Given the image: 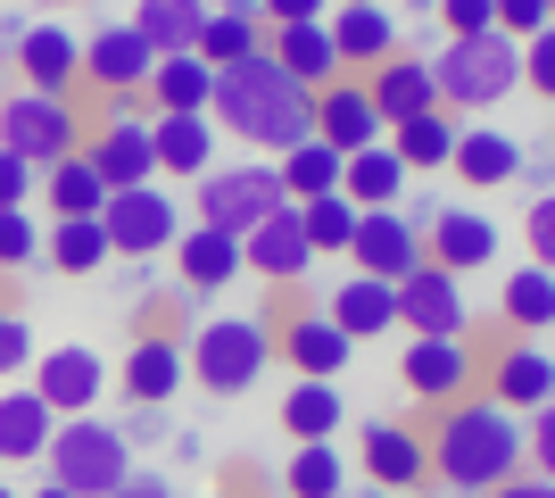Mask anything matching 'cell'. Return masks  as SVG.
<instances>
[{"instance_id": "cb8c5ba5", "label": "cell", "mask_w": 555, "mask_h": 498, "mask_svg": "<svg viewBox=\"0 0 555 498\" xmlns=\"http://www.w3.org/2000/svg\"><path fill=\"white\" fill-rule=\"evenodd\" d=\"M75 75H83V34L75 25H25V42H17V84L25 92H67Z\"/></svg>"}, {"instance_id": "4fadbf2b", "label": "cell", "mask_w": 555, "mask_h": 498, "mask_svg": "<svg viewBox=\"0 0 555 498\" xmlns=\"http://www.w3.org/2000/svg\"><path fill=\"white\" fill-rule=\"evenodd\" d=\"M191 382V349L183 332H141L133 349H125V366H116V391H125V407H175Z\"/></svg>"}, {"instance_id": "6f0895ef", "label": "cell", "mask_w": 555, "mask_h": 498, "mask_svg": "<svg viewBox=\"0 0 555 498\" xmlns=\"http://www.w3.org/2000/svg\"><path fill=\"white\" fill-rule=\"evenodd\" d=\"M332 9H382V0H332Z\"/></svg>"}, {"instance_id": "ba28073f", "label": "cell", "mask_w": 555, "mask_h": 498, "mask_svg": "<svg viewBox=\"0 0 555 498\" xmlns=\"http://www.w3.org/2000/svg\"><path fill=\"white\" fill-rule=\"evenodd\" d=\"M398 332L406 341H473V299H464V274L423 258L406 283H398Z\"/></svg>"}, {"instance_id": "7a4b0ae2", "label": "cell", "mask_w": 555, "mask_h": 498, "mask_svg": "<svg viewBox=\"0 0 555 498\" xmlns=\"http://www.w3.org/2000/svg\"><path fill=\"white\" fill-rule=\"evenodd\" d=\"M514 474H531V440H522L514 407H498L489 391L440 407V424H431V482L440 490L489 498V490H506Z\"/></svg>"}, {"instance_id": "91938a15", "label": "cell", "mask_w": 555, "mask_h": 498, "mask_svg": "<svg viewBox=\"0 0 555 498\" xmlns=\"http://www.w3.org/2000/svg\"><path fill=\"white\" fill-rule=\"evenodd\" d=\"M0 498H25V490H9V482H0Z\"/></svg>"}, {"instance_id": "f5cc1de1", "label": "cell", "mask_w": 555, "mask_h": 498, "mask_svg": "<svg viewBox=\"0 0 555 498\" xmlns=\"http://www.w3.org/2000/svg\"><path fill=\"white\" fill-rule=\"evenodd\" d=\"M108 498H175V482H166V474H133L125 490H108Z\"/></svg>"}, {"instance_id": "6da1fadb", "label": "cell", "mask_w": 555, "mask_h": 498, "mask_svg": "<svg viewBox=\"0 0 555 498\" xmlns=\"http://www.w3.org/2000/svg\"><path fill=\"white\" fill-rule=\"evenodd\" d=\"M208 117H216V133L249 142L257 158H291L299 142H315V92L282 67L274 50H249L241 67H216Z\"/></svg>"}, {"instance_id": "7402d4cb", "label": "cell", "mask_w": 555, "mask_h": 498, "mask_svg": "<svg viewBox=\"0 0 555 498\" xmlns=\"http://www.w3.org/2000/svg\"><path fill=\"white\" fill-rule=\"evenodd\" d=\"M373 92V108H382V125H415V117H431L440 108V75H431V59H415V50H398L390 67H373V75H357Z\"/></svg>"}, {"instance_id": "30bf717a", "label": "cell", "mask_w": 555, "mask_h": 498, "mask_svg": "<svg viewBox=\"0 0 555 498\" xmlns=\"http://www.w3.org/2000/svg\"><path fill=\"white\" fill-rule=\"evenodd\" d=\"M83 158L100 166V183H108V191L158 183V150H150V117H141V100H108V125L83 142Z\"/></svg>"}, {"instance_id": "681fc988", "label": "cell", "mask_w": 555, "mask_h": 498, "mask_svg": "<svg viewBox=\"0 0 555 498\" xmlns=\"http://www.w3.org/2000/svg\"><path fill=\"white\" fill-rule=\"evenodd\" d=\"M34 191H42V175H34V166H25L17 150H0V208H25Z\"/></svg>"}, {"instance_id": "8d00e7d4", "label": "cell", "mask_w": 555, "mask_h": 498, "mask_svg": "<svg viewBox=\"0 0 555 498\" xmlns=\"http://www.w3.org/2000/svg\"><path fill=\"white\" fill-rule=\"evenodd\" d=\"M42 200H50V225H59V216H100L108 208V183H100V166L75 150V158L42 166Z\"/></svg>"}, {"instance_id": "f1b7e54d", "label": "cell", "mask_w": 555, "mask_h": 498, "mask_svg": "<svg viewBox=\"0 0 555 498\" xmlns=\"http://www.w3.org/2000/svg\"><path fill=\"white\" fill-rule=\"evenodd\" d=\"M150 108L158 117H208V100H216V67L199 59V50H183V59H158V75H150Z\"/></svg>"}, {"instance_id": "52a82bcc", "label": "cell", "mask_w": 555, "mask_h": 498, "mask_svg": "<svg viewBox=\"0 0 555 498\" xmlns=\"http://www.w3.org/2000/svg\"><path fill=\"white\" fill-rule=\"evenodd\" d=\"M199 225H216V233H232V241H249L266 216L291 200L282 191V175H274V158H241V166H208L199 175Z\"/></svg>"}, {"instance_id": "3957f363", "label": "cell", "mask_w": 555, "mask_h": 498, "mask_svg": "<svg viewBox=\"0 0 555 498\" xmlns=\"http://www.w3.org/2000/svg\"><path fill=\"white\" fill-rule=\"evenodd\" d=\"M431 75H440V108L448 117L498 108V100L522 92V42H514V34H464V42L431 50Z\"/></svg>"}, {"instance_id": "44dd1931", "label": "cell", "mask_w": 555, "mask_h": 498, "mask_svg": "<svg viewBox=\"0 0 555 498\" xmlns=\"http://www.w3.org/2000/svg\"><path fill=\"white\" fill-rule=\"evenodd\" d=\"M241 266H249L257 283H299L307 266H315V241H307V225H299V200H282V208L241 241Z\"/></svg>"}, {"instance_id": "db71d44e", "label": "cell", "mask_w": 555, "mask_h": 498, "mask_svg": "<svg viewBox=\"0 0 555 498\" xmlns=\"http://www.w3.org/2000/svg\"><path fill=\"white\" fill-rule=\"evenodd\" d=\"M489 498H555V482H539V474H514L506 490H489Z\"/></svg>"}, {"instance_id": "e0dca14e", "label": "cell", "mask_w": 555, "mask_h": 498, "mask_svg": "<svg viewBox=\"0 0 555 498\" xmlns=\"http://www.w3.org/2000/svg\"><path fill=\"white\" fill-rule=\"evenodd\" d=\"M274 357L299 382H340V366L357 357V341H348L324 308H299V316H282V324H274Z\"/></svg>"}, {"instance_id": "7c38bea8", "label": "cell", "mask_w": 555, "mask_h": 498, "mask_svg": "<svg viewBox=\"0 0 555 498\" xmlns=\"http://www.w3.org/2000/svg\"><path fill=\"white\" fill-rule=\"evenodd\" d=\"M150 75H158V50L141 42L133 17L83 34V84H100L108 100H141V92H150Z\"/></svg>"}, {"instance_id": "7bdbcfd3", "label": "cell", "mask_w": 555, "mask_h": 498, "mask_svg": "<svg viewBox=\"0 0 555 498\" xmlns=\"http://www.w3.org/2000/svg\"><path fill=\"white\" fill-rule=\"evenodd\" d=\"M34 324H25L17 308H0V382H17V374H34Z\"/></svg>"}, {"instance_id": "f6af8a7d", "label": "cell", "mask_w": 555, "mask_h": 498, "mask_svg": "<svg viewBox=\"0 0 555 498\" xmlns=\"http://www.w3.org/2000/svg\"><path fill=\"white\" fill-rule=\"evenodd\" d=\"M547 25H555V0H498V34H514V42H531Z\"/></svg>"}, {"instance_id": "f907efd6", "label": "cell", "mask_w": 555, "mask_h": 498, "mask_svg": "<svg viewBox=\"0 0 555 498\" xmlns=\"http://www.w3.org/2000/svg\"><path fill=\"white\" fill-rule=\"evenodd\" d=\"M522 440H531V474H539V482H555V399L531 416V432H522Z\"/></svg>"}, {"instance_id": "b9f144b4", "label": "cell", "mask_w": 555, "mask_h": 498, "mask_svg": "<svg viewBox=\"0 0 555 498\" xmlns=\"http://www.w3.org/2000/svg\"><path fill=\"white\" fill-rule=\"evenodd\" d=\"M34 258H42V225H34V208H0V274H25Z\"/></svg>"}, {"instance_id": "ab89813d", "label": "cell", "mask_w": 555, "mask_h": 498, "mask_svg": "<svg viewBox=\"0 0 555 498\" xmlns=\"http://www.w3.org/2000/svg\"><path fill=\"white\" fill-rule=\"evenodd\" d=\"M357 200H348V191H324V200H299V225H307V241H315V258H348V241H357Z\"/></svg>"}, {"instance_id": "5bb4252c", "label": "cell", "mask_w": 555, "mask_h": 498, "mask_svg": "<svg viewBox=\"0 0 555 498\" xmlns=\"http://www.w3.org/2000/svg\"><path fill=\"white\" fill-rule=\"evenodd\" d=\"M498 241H506V225L489 208H440V216H423V258L448 266V274H481V266H498Z\"/></svg>"}, {"instance_id": "11a10c76", "label": "cell", "mask_w": 555, "mask_h": 498, "mask_svg": "<svg viewBox=\"0 0 555 498\" xmlns=\"http://www.w3.org/2000/svg\"><path fill=\"white\" fill-rule=\"evenodd\" d=\"M25 498H67V490H59V482H42V490H25Z\"/></svg>"}, {"instance_id": "9f6ffc18", "label": "cell", "mask_w": 555, "mask_h": 498, "mask_svg": "<svg viewBox=\"0 0 555 498\" xmlns=\"http://www.w3.org/2000/svg\"><path fill=\"white\" fill-rule=\"evenodd\" d=\"M42 9H92V0H42Z\"/></svg>"}, {"instance_id": "f35d334b", "label": "cell", "mask_w": 555, "mask_h": 498, "mask_svg": "<svg viewBox=\"0 0 555 498\" xmlns=\"http://www.w3.org/2000/svg\"><path fill=\"white\" fill-rule=\"evenodd\" d=\"M340 490H348L340 440H307V449H291V465H282V498H340Z\"/></svg>"}, {"instance_id": "d590c367", "label": "cell", "mask_w": 555, "mask_h": 498, "mask_svg": "<svg viewBox=\"0 0 555 498\" xmlns=\"http://www.w3.org/2000/svg\"><path fill=\"white\" fill-rule=\"evenodd\" d=\"M42 258L59 266V274H100L116 250H108V225H100V216H59V225H42Z\"/></svg>"}, {"instance_id": "8fae6325", "label": "cell", "mask_w": 555, "mask_h": 498, "mask_svg": "<svg viewBox=\"0 0 555 498\" xmlns=\"http://www.w3.org/2000/svg\"><path fill=\"white\" fill-rule=\"evenodd\" d=\"M34 391H42V407L67 424V416H92L100 399H108V357L100 349H83V341H59V349H42L34 357Z\"/></svg>"}, {"instance_id": "4dcf8cb0", "label": "cell", "mask_w": 555, "mask_h": 498, "mask_svg": "<svg viewBox=\"0 0 555 498\" xmlns=\"http://www.w3.org/2000/svg\"><path fill=\"white\" fill-rule=\"evenodd\" d=\"M498 316H506V332H522V341H547L555 332V274L522 258L506 274V291H498Z\"/></svg>"}, {"instance_id": "2e32d148", "label": "cell", "mask_w": 555, "mask_h": 498, "mask_svg": "<svg viewBox=\"0 0 555 498\" xmlns=\"http://www.w3.org/2000/svg\"><path fill=\"white\" fill-rule=\"evenodd\" d=\"M473 374H481L473 341H406V357H398V382H406V399H423V407L473 399Z\"/></svg>"}, {"instance_id": "94428289", "label": "cell", "mask_w": 555, "mask_h": 498, "mask_svg": "<svg viewBox=\"0 0 555 498\" xmlns=\"http://www.w3.org/2000/svg\"><path fill=\"white\" fill-rule=\"evenodd\" d=\"M208 9H216V0H208Z\"/></svg>"}, {"instance_id": "277c9868", "label": "cell", "mask_w": 555, "mask_h": 498, "mask_svg": "<svg viewBox=\"0 0 555 498\" xmlns=\"http://www.w3.org/2000/svg\"><path fill=\"white\" fill-rule=\"evenodd\" d=\"M183 349H191V382L208 399H241L274 366V324L266 316H208V324H191Z\"/></svg>"}, {"instance_id": "9a60e30c", "label": "cell", "mask_w": 555, "mask_h": 498, "mask_svg": "<svg viewBox=\"0 0 555 498\" xmlns=\"http://www.w3.org/2000/svg\"><path fill=\"white\" fill-rule=\"evenodd\" d=\"M348 258H357V274H373V283H406V274L423 266V225L406 208H365Z\"/></svg>"}, {"instance_id": "d4e9b609", "label": "cell", "mask_w": 555, "mask_h": 498, "mask_svg": "<svg viewBox=\"0 0 555 498\" xmlns=\"http://www.w3.org/2000/svg\"><path fill=\"white\" fill-rule=\"evenodd\" d=\"M332 50H340V75H373V67H390L398 59V17H390V0L382 9H332Z\"/></svg>"}, {"instance_id": "1f68e13d", "label": "cell", "mask_w": 555, "mask_h": 498, "mask_svg": "<svg viewBox=\"0 0 555 498\" xmlns=\"http://www.w3.org/2000/svg\"><path fill=\"white\" fill-rule=\"evenodd\" d=\"M340 424H348V399H340V382H291L282 391V432L291 440H340Z\"/></svg>"}, {"instance_id": "4316f807", "label": "cell", "mask_w": 555, "mask_h": 498, "mask_svg": "<svg viewBox=\"0 0 555 498\" xmlns=\"http://www.w3.org/2000/svg\"><path fill=\"white\" fill-rule=\"evenodd\" d=\"M324 316L348 332V341H382V332H398V283H373V274H348V283H332Z\"/></svg>"}, {"instance_id": "c3c4849f", "label": "cell", "mask_w": 555, "mask_h": 498, "mask_svg": "<svg viewBox=\"0 0 555 498\" xmlns=\"http://www.w3.org/2000/svg\"><path fill=\"white\" fill-rule=\"evenodd\" d=\"M257 17H266V34H282V25H324L332 0H257Z\"/></svg>"}, {"instance_id": "bcb514c9", "label": "cell", "mask_w": 555, "mask_h": 498, "mask_svg": "<svg viewBox=\"0 0 555 498\" xmlns=\"http://www.w3.org/2000/svg\"><path fill=\"white\" fill-rule=\"evenodd\" d=\"M522 241H531V266H547V274H555V191H539V200H531Z\"/></svg>"}, {"instance_id": "484cf974", "label": "cell", "mask_w": 555, "mask_h": 498, "mask_svg": "<svg viewBox=\"0 0 555 498\" xmlns=\"http://www.w3.org/2000/svg\"><path fill=\"white\" fill-rule=\"evenodd\" d=\"M216 117H158L150 108V150H158V175H175V183H199L216 166Z\"/></svg>"}, {"instance_id": "680465c9", "label": "cell", "mask_w": 555, "mask_h": 498, "mask_svg": "<svg viewBox=\"0 0 555 498\" xmlns=\"http://www.w3.org/2000/svg\"><path fill=\"white\" fill-rule=\"evenodd\" d=\"M199 498H241V490H199Z\"/></svg>"}, {"instance_id": "816d5d0a", "label": "cell", "mask_w": 555, "mask_h": 498, "mask_svg": "<svg viewBox=\"0 0 555 498\" xmlns=\"http://www.w3.org/2000/svg\"><path fill=\"white\" fill-rule=\"evenodd\" d=\"M158 432H166L158 407H125V440H158Z\"/></svg>"}, {"instance_id": "ffe728a7", "label": "cell", "mask_w": 555, "mask_h": 498, "mask_svg": "<svg viewBox=\"0 0 555 498\" xmlns=\"http://www.w3.org/2000/svg\"><path fill=\"white\" fill-rule=\"evenodd\" d=\"M489 399L514 407V416H539V407L555 399V349H547V341H522V332H514L506 349L489 357Z\"/></svg>"}, {"instance_id": "5b68a950", "label": "cell", "mask_w": 555, "mask_h": 498, "mask_svg": "<svg viewBox=\"0 0 555 498\" xmlns=\"http://www.w3.org/2000/svg\"><path fill=\"white\" fill-rule=\"evenodd\" d=\"M42 465H50V482H59L67 498H108V490H125V482H133V440H125V424L67 416Z\"/></svg>"}, {"instance_id": "7dc6e473", "label": "cell", "mask_w": 555, "mask_h": 498, "mask_svg": "<svg viewBox=\"0 0 555 498\" xmlns=\"http://www.w3.org/2000/svg\"><path fill=\"white\" fill-rule=\"evenodd\" d=\"M522 84H531L539 100H555V25L522 42Z\"/></svg>"}, {"instance_id": "74e56055", "label": "cell", "mask_w": 555, "mask_h": 498, "mask_svg": "<svg viewBox=\"0 0 555 498\" xmlns=\"http://www.w3.org/2000/svg\"><path fill=\"white\" fill-rule=\"evenodd\" d=\"M456 133H464V117L431 108V117L398 125V133H390V150L406 158V175H431V166H456Z\"/></svg>"}, {"instance_id": "ee69618b", "label": "cell", "mask_w": 555, "mask_h": 498, "mask_svg": "<svg viewBox=\"0 0 555 498\" xmlns=\"http://www.w3.org/2000/svg\"><path fill=\"white\" fill-rule=\"evenodd\" d=\"M431 17L448 25V42H464V34H498V0H431Z\"/></svg>"}, {"instance_id": "603a6c76", "label": "cell", "mask_w": 555, "mask_h": 498, "mask_svg": "<svg viewBox=\"0 0 555 498\" xmlns=\"http://www.w3.org/2000/svg\"><path fill=\"white\" fill-rule=\"evenodd\" d=\"M59 440V416L42 407L34 382H0V465H42Z\"/></svg>"}, {"instance_id": "d6a6232c", "label": "cell", "mask_w": 555, "mask_h": 498, "mask_svg": "<svg viewBox=\"0 0 555 498\" xmlns=\"http://www.w3.org/2000/svg\"><path fill=\"white\" fill-rule=\"evenodd\" d=\"M406 183H415V175H406V158H398L390 142L357 150V158L340 166V191L357 200V208H398V200H406Z\"/></svg>"}, {"instance_id": "ac0fdd59", "label": "cell", "mask_w": 555, "mask_h": 498, "mask_svg": "<svg viewBox=\"0 0 555 498\" xmlns=\"http://www.w3.org/2000/svg\"><path fill=\"white\" fill-rule=\"evenodd\" d=\"M373 490H431V432L423 424H365L357 440Z\"/></svg>"}, {"instance_id": "60d3db41", "label": "cell", "mask_w": 555, "mask_h": 498, "mask_svg": "<svg viewBox=\"0 0 555 498\" xmlns=\"http://www.w3.org/2000/svg\"><path fill=\"white\" fill-rule=\"evenodd\" d=\"M340 150H324V142H299L291 158H274V175H282V191L291 200H324V191H340Z\"/></svg>"}, {"instance_id": "836d02e7", "label": "cell", "mask_w": 555, "mask_h": 498, "mask_svg": "<svg viewBox=\"0 0 555 498\" xmlns=\"http://www.w3.org/2000/svg\"><path fill=\"white\" fill-rule=\"evenodd\" d=\"M266 50H274L282 67L299 75L307 92L340 84V50H332V25H282V34H266Z\"/></svg>"}, {"instance_id": "e575fe53", "label": "cell", "mask_w": 555, "mask_h": 498, "mask_svg": "<svg viewBox=\"0 0 555 498\" xmlns=\"http://www.w3.org/2000/svg\"><path fill=\"white\" fill-rule=\"evenodd\" d=\"M133 25L158 59H183L199 50V25H208V0H133Z\"/></svg>"}, {"instance_id": "d6986e66", "label": "cell", "mask_w": 555, "mask_h": 498, "mask_svg": "<svg viewBox=\"0 0 555 498\" xmlns=\"http://www.w3.org/2000/svg\"><path fill=\"white\" fill-rule=\"evenodd\" d=\"M315 142L340 150V158H357V150L390 142V125H382V108H373V92L357 84V75H340V84H324L315 92Z\"/></svg>"}, {"instance_id": "8992f818", "label": "cell", "mask_w": 555, "mask_h": 498, "mask_svg": "<svg viewBox=\"0 0 555 498\" xmlns=\"http://www.w3.org/2000/svg\"><path fill=\"white\" fill-rule=\"evenodd\" d=\"M83 142H92V133H83V108H75L67 92H0V150H17L34 175L75 158Z\"/></svg>"}, {"instance_id": "f546056e", "label": "cell", "mask_w": 555, "mask_h": 498, "mask_svg": "<svg viewBox=\"0 0 555 498\" xmlns=\"http://www.w3.org/2000/svg\"><path fill=\"white\" fill-rule=\"evenodd\" d=\"M522 158H531V150L514 142V133H498V125H464V133H456V175H464L473 191L514 183V175H522Z\"/></svg>"}, {"instance_id": "9c48e42d", "label": "cell", "mask_w": 555, "mask_h": 498, "mask_svg": "<svg viewBox=\"0 0 555 498\" xmlns=\"http://www.w3.org/2000/svg\"><path fill=\"white\" fill-rule=\"evenodd\" d=\"M100 225H108V250H116V258H158V250L183 241L191 216L175 208V191H166V183H141V191H108Z\"/></svg>"}, {"instance_id": "83f0119b", "label": "cell", "mask_w": 555, "mask_h": 498, "mask_svg": "<svg viewBox=\"0 0 555 498\" xmlns=\"http://www.w3.org/2000/svg\"><path fill=\"white\" fill-rule=\"evenodd\" d=\"M175 266H183V291H232L241 274H249V266H241V241L216 233V225H183Z\"/></svg>"}]
</instances>
